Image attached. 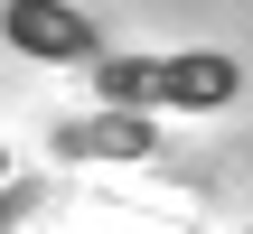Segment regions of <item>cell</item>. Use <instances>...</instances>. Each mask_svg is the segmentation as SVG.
I'll use <instances>...</instances> for the list:
<instances>
[{
	"mask_svg": "<svg viewBox=\"0 0 253 234\" xmlns=\"http://www.w3.org/2000/svg\"><path fill=\"white\" fill-rule=\"evenodd\" d=\"M94 94L113 113H225L244 94V66L225 47H178V56H103Z\"/></svg>",
	"mask_w": 253,
	"mask_h": 234,
	"instance_id": "1",
	"label": "cell"
},
{
	"mask_svg": "<svg viewBox=\"0 0 253 234\" xmlns=\"http://www.w3.org/2000/svg\"><path fill=\"white\" fill-rule=\"evenodd\" d=\"M9 47H19L28 66H103V56H113L103 28H94L84 9H66V0H9Z\"/></svg>",
	"mask_w": 253,
	"mask_h": 234,
	"instance_id": "2",
	"label": "cell"
},
{
	"mask_svg": "<svg viewBox=\"0 0 253 234\" xmlns=\"http://www.w3.org/2000/svg\"><path fill=\"white\" fill-rule=\"evenodd\" d=\"M160 122L150 113H94V122H56V159H150Z\"/></svg>",
	"mask_w": 253,
	"mask_h": 234,
	"instance_id": "3",
	"label": "cell"
}]
</instances>
